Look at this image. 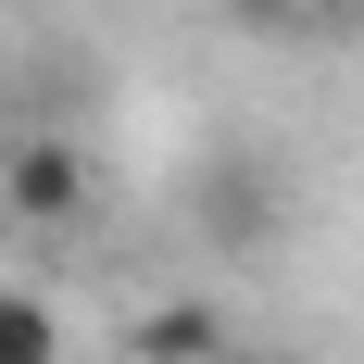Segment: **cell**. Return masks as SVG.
<instances>
[{"label": "cell", "instance_id": "cell-3", "mask_svg": "<svg viewBox=\"0 0 364 364\" xmlns=\"http://www.w3.org/2000/svg\"><path fill=\"white\" fill-rule=\"evenodd\" d=\"M201 226H214L226 252H264V239H277V176H264V164H239V151H226L214 176H201Z\"/></svg>", "mask_w": 364, "mask_h": 364}, {"label": "cell", "instance_id": "cell-4", "mask_svg": "<svg viewBox=\"0 0 364 364\" xmlns=\"http://www.w3.org/2000/svg\"><path fill=\"white\" fill-rule=\"evenodd\" d=\"M0 364H63V314L0 277Z\"/></svg>", "mask_w": 364, "mask_h": 364}, {"label": "cell", "instance_id": "cell-1", "mask_svg": "<svg viewBox=\"0 0 364 364\" xmlns=\"http://www.w3.org/2000/svg\"><path fill=\"white\" fill-rule=\"evenodd\" d=\"M0 201H13V226H75L88 214V151L75 139H13L0 151Z\"/></svg>", "mask_w": 364, "mask_h": 364}, {"label": "cell", "instance_id": "cell-2", "mask_svg": "<svg viewBox=\"0 0 364 364\" xmlns=\"http://www.w3.org/2000/svg\"><path fill=\"white\" fill-rule=\"evenodd\" d=\"M126 352L139 364H239V327H226L201 289H176V301H151L139 327H126Z\"/></svg>", "mask_w": 364, "mask_h": 364}, {"label": "cell", "instance_id": "cell-6", "mask_svg": "<svg viewBox=\"0 0 364 364\" xmlns=\"http://www.w3.org/2000/svg\"><path fill=\"white\" fill-rule=\"evenodd\" d=\"M239 364H252V352H239Z\"/></svg>", "mask_w": 364, "mask_h": 364}, {"label": "cell", "instance_id": "cell-5", "mask_svg": "<svg viewBox=\"0 0 364 364\" xmlns=\"http://www.w3.org/2000/svg\"><path fill=\"white\" fill-rule=\"evenodd\" d=\"M264 13H289V26H352L364 0H264Z\"/></svg>", "mask_w": 364, "mask_h": 364}]
</instances>
